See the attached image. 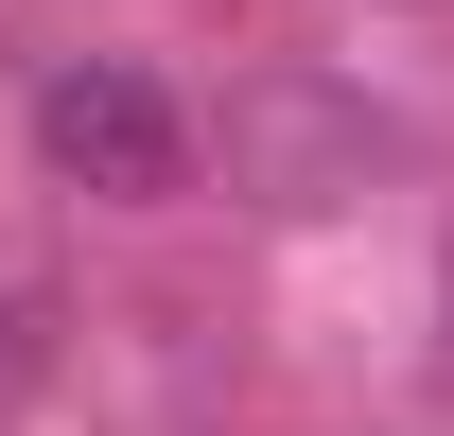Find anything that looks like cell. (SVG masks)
Listing matches in <instances>:
<instances>
[{
    "mask_svg": "<svg viewBox=\"0 0 454 436\" xmlns=\"http://www.w3.org/2000/svg\"><path fill=\"white\" fill-rule=\"evenodd\" d=\"M35 158L106 210H158V192H192V105L140 53H70V70H35Z\"/></svg>",
    "mask_w": 454,
    "mask_h": 436,
    "instance_id": "1",
    "label": "cell"
},
{
    "mask_svg": "<svg viewBox=\"0 0 454 436\" xmlns=\"http://www.w3.org/2000/svg\"><path fill=\"white\" fill-rule=\"evenodd\" d=\"M53 331H70L53 262H35V245H0V401H35V384H53Z\"/></svg>",
    "mask_w": 454,
    "mask_h": 436,
    "instance_id": "2",
    "label": "cell"
}]
</instances>
